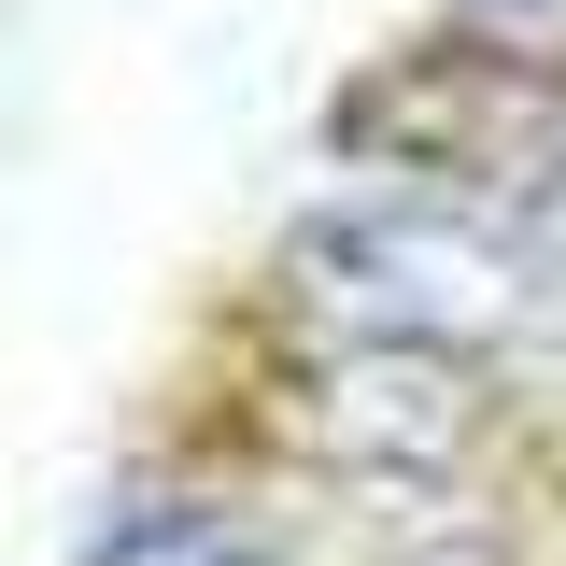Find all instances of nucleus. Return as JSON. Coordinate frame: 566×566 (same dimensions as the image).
<instances>
[{
  "instance_id": "1",
  "label": "nucleus",
  "mask_w": 566,
  "mask_h": 566,
  "mask_svg": "<svg viewBox=\"0 0 566 566\" xmlns=\"http://www.w3.org/2000/svg\"><path fill=\"white\" fill-rule=\"evenodd\" d=\"M283 312L297 326H382V340H453L510 368V354L566 340V255L510 199L468 185H354V199L283 227Z\"/></svg>"
},
{
  "instance_id": "2",
  "label": "nucleus",
  "mask_w": 566,
  "mask_h": 566,
  "mask_svg": "<svg viewBox=\"0 0 566 566\" xmlns=\"http://www.w3.org/2000/svg\"><path fill=\"white\" fill-rule=\"evenodd\" d=\"M270 424L312 482L340 495H453L495 439V368L453 340H382V326H297L270 382Z\"/></svg>"
},
{
  "instance_id": "3",
  "label": "nucleus",
  "mask_w": 566,
  "mask_h": 566,
  "mask_svg": "<svg viewBox=\"0 0 566 566\" xmlns=\"http://www.w3.org/2000/svg\"><path fill=\"white\" fill-rule=\"evenodd\" d=\"M495 199H510V212H524V227H538V241H553V255H566V114H553V128H538V142H524V170H510Z\"/></svg>"
}]
</instances>
